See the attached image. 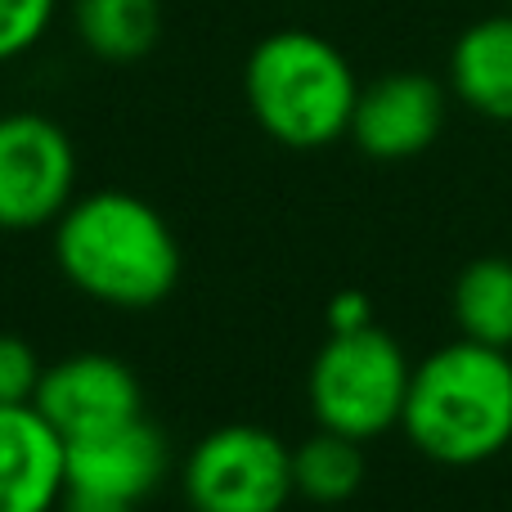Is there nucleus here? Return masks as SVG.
<instances>
[{
	"instance_id": "f257e3e1",
	"label": "nucleus",
	"mask_w": 512,
	"mask_h": 512,
	"mask_svg": "<svg viewBox=\"0 0 512 512\" xmlns=\"http://www.w3.org/2000/svg\"><path fill=\"white\" fill-rule=\"evenodd\" d=\"M59 274L108 310H153L180 283V239L131 189L77 194L50 225Z\"/></svg>"
},
{
	"instance_id": "f03ea898",
	"label": "nucleus",
	"mask_w": 512,
	"mask_h": 512,
	"mask_svg": "<svg viewBox=\"0 0 512 512\" xmlns=\"http://www.w3.org/2000/svg\"><path fill=\"white\" fill-rule=\"evenodd\" d=\"M409 445L441 468H477L512 445V360L508 351L459 342L432 351L409 373L400 414Z\"/></svg>"
},
{
	"instance_id": "7ed1b4c3",
	"label": "nucleus",
	"mask_w": 512,
	"mask_h": 512,
	"mask_svg": "<svg viewBox=\"0 0 512 512\" xmlns=\"http://www.w3.org/2000/svg\"><path fill=\"white\" fill-rule=\"evenodd\" d=\"M243 99L274 144L324 149L351 131L360 81L328 36L283 27L252 45L243 63Z\"/></svg>"
},
{
	"instance_id": "20e7f679",
	"label": "nucleus",
	"mask_w": 512,
	"mask_h": 512,
	"mask_svg": "<svg viewBox=\"0 0 512 512\" xmlns=\"http://www.w3.org/2000/svg\"><path fill=\"white\" fill-rule=\"evenodd\" d=\"M409 373L400 342L387 328L369 324L355 333H328L306 378L310 414L328 432L373 441V436L400 427L409 396Z\"/></svg>"
},
{
	"instance_id": "39448f33",
	"label": "nucleus",
	"mask_w": 512,
	"mask_h": 512,
	"mask_svg": "<svg viewBox=\"0 0 512 512\" xmlns=\"http://www.w3.org/2000/svg\"><path fill=\"white\" fill-rule=\"evenodd\" d=\"M180 486L189 512H283L297 495L292 450L252 423L216 427L189 450Z\"/></svg>"
},
{
	"instance_id": "423d86ee",
	"label": "nucleus",
	"mask_w": 512,
	"mask_h": 512,
	"mask_svg": "<svg viewBox=\"0 0 512 512\" xmlns=\"http://www.w3.org/2000/svg\"><path fill=\"white\" fill-rule=\"evenodd\" d=\"M77 198V149L54 117L0 113V230H50Z\"/></svg>"
},
{
	"instance_id": "0eeeda50",
	"label": "nucleus",
	"mask_w": 512,
	"mask_h": 512,
	"mask_svg": "<svg viewBox=\"0 0 512 512\" xmlns=\"http://www.w3.org/2000/svg\"><path fill=\"white\" fill-rule=\"evenodd\" d=\"M32 405L68 445V441H81V436H99L117 423L140 418L144 387L126 360L104 351H81L41 373V387H36Z\"/></svg>"
},
{
	"instance_id": "6e6552de",
	"label": "nucleus",
	"mask_w": 512,
	"mask_h": 512,
	"mask_svg": "<svg viewBox=\"0 0 512 512\" xmlns=\"http://www.w3.org/2000/svg\"><path fill=\"white\" fill-rule=\"evenodd\" d=\"M445 126V86L427 72H387L360 86L351 140L373 162H405L432 149Z\"/></svg>"
},
{
	"instance_id": "1a4fd4ad",
	"label": "nucleus",
	"mask_w": 512,
	"mask_h": 512,
	"mask_svg": "<svg viewBox=\"0 0 512 512\" xmlns=\"http://www.w3.org/2000/svg\"><path fill=\"white\" fill-rule=\"evenodd\" d=\"M171 472V445L149 418L117 423L99 436L68 441V486L144 504Z\"/></svg>"
},
{
	"instance_id": "9d476101",
	"label": "nucleus",
	"mask_w": 512,
	"mask_h": 512,
	"mask_svg": "<svg viewBox=\"0 0 512 512\" xmlns=\"http://www.w3.org/2000/svg\"><path fill=\"white\" fill-rule=\"evenodd\" d=\"M68 490V445L36 405H0V512H54Z\"/></svg>"
},
{
	"instance_id": "9b49d317",
	"label": "nucleus",
	"mask_w": 512,
	"mask_h": 512,
	"mask_svg": "<svg viewBox=\"0 0 512 512\" xmlns=\"http://www.w3.org/2000/svg\"><path fill=\"white\" fill-rule=\"evenodd\" d=\"M450 90L490 122H512V9L481 18L450 50Z\"/></svg>"
},
{
	"instance_id": "f8f14e48",
	"label": "nucleus",
	"mask_w": 512,
	"mask_h": 512,
	"mask_svg": "<svg viewBox=\"0 0 512 512\" xmlns=\"http://www.w3.org/2000/svg\"><path fill=\"white\" fill-rule=\"evenodd\" d=\"M72 27L99 63H140L162 36V0H72Z\"/></svg>"
},
{
	"instance_id": "ddd939ff",
	"label": "nucleus",
	"mask_w": 512,
	"mask_h": 512,
	"mask_svg": "<svg viewBox=\"0 0 512 512\" xmlns=\"http://www.w3.org/2000/svg\"><path fill=\"white\" fill-rule=\"evenodd\" d=\"M454 324L468 342L512 351V261L477 256L454 279Z\"/></svg>"
},
{
	"instance_id": "4468645a",
	"label": "nucleus",
	"mask_w": 512,
	"mask_h": 512,
	"mask_svg": "<svg viewBox=\"0 0 512 512\" xmlns=\"http://www.w3.org/2000/svg\"><path fill=\"white\" fill-rule=\"evenodd\" d=\"M292 486L310 504H346L364 486V441L319 427L292 445Z\"/></svg>"
},
{
	"instance_id": "2eb2a0df",
	"label": "nucleus",
	"mask_w": 512,
	"mask_h": 512,
	"mask_svg": "<svg viewBox=\"0 0 512 512\" xmlns=\"http://www.w3.org/2000/svg\"><path fill=\"white\" fill-rule=\"evenodd\" d=\"M59 0H0V63L32 54L54 27Z\"/></svg>"
},
{
	"instance_id": "dca6fc26",
	"label": "nucleus",
	"mask_w": 512,
	"mask_h": 512,
	"mask_svg": "<svg viewBox=\"0 0 512 512\" xmlns=\"http://www.w3.org/2000/svg\"><path fill=\"white\" fill-rule=\"evenodd\" d=\"M41 355L18 333H0V405H32L41 387Z\"/></svg>"
},
{
	"instance_id": "f3484780",
	"label": "nucleus",
	"mask_w": 512,
	"mask_h": 512,
	"mask_svg": "<svg viewBox=\"0 0 512 512\" xmlns=\"http://www.w3.org/2000/svg\"><path fill=\"white\" fill-rule=\"evenodd\" d=\"M373 324V306L364 292L346 288L328 301V333H355V328H369Z\"/></svg>"
},
{
	"instance_id": "a211bd4d",
	"label": "nucleus",
	"mask_w": 512,
	"mask_h": 512,
	"mask_svg": "<svg viewBox=\"0 0 512 512\" xmlns=\"http://www.w3.org/2000/svg\"><path fill=\"white\" fill-rule=\"evenodd\" d=\"M54 512H135V504H126V499H108V495H90V490H72L68 486Z\"/></svg>"
},
{
	"instance_id": "6ab92c4d",
	"label": "nucleus",
	"mask_w": 512,
	"mask_h": 512,
	"mask_svg": "<svg viewBox=\"0 0 512 512\" xmlns=\"http://www.w3.org/2000/svg\"><path fill=\"white\" fill-rule=\"evenodd\" d=\"M508 9H512V0H508Z\"/></svg>"
}]
</instances>
